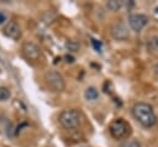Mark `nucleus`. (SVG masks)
Listing matches in <instances>:
<instances>
[{"label": "nucleus", "instance_id": "obj_1", "mask_svg": "<svg viewBox=\"0 0 158 147\" xmlns=\"http://www.w3.org/2000/svg\"><path fill=\"white\" fill-rule=\"evenodd\" d=\"M133 117L144 127H152L157 122V116L153 107L147 103H137L132 106Z\"/></svg>", "mask_w": 158, "mask_h": 147}, {"label": "nucleus", "instance_id": "obj_2", "mask_svg": "<svg viewBox=\"0 0 158 147\" xmlns=\"http://www.w3.org/2000/svg\"><path fill=\"white\" fill-rule=\"evenodd\" d=\"M109 131H110V133L114 138L122 140V138H128L130 137V135L132 133V127L123 119H116L110 124Z\"/></svg>", "mask_w": 158, "mask_h": 147}, {"label": "nucleus", "instance_id": "obj_3", "mask_svg": "<svg viewBox=\"0 0 158 147\" xmlns=\"http://www.w3.org/2000/svg\"><path fill=\"white\" fill-rule=\"evenodd\" d=\"M59 124L64 127V128H75L79 125V120H80V115L79 111L75 109H69V110H63L59 114Z\"/></svg>", "mask_w": 158, "mask_h": 147}, {"label": "nucleus", "instance_id": "obj_4", "mask_svg": "<svg viewBox=\"0 0 158 147\" xmlns=\"http://www.w3.org/2000/svg\"><path fill=\"white\" fill-rule=\"evenodd\" d=\"M44 80H46V84L48 85V88L52 91L59 93V91H63L64 88H65L64 79L60 75V73H58L57 70H48L44 74Z\"/></svg>", "mask_w": 158, "mask_h": 147}, {"label": "nucleus", "instance_id": "obj_5", "mask_svg": "<svg viewBox=\"0 0 158 147\" xmlns=\"http://www.w3.org/2000/svg\"><path fill=\"white\" fill-rule=\"evenodd\" d=\"M147 23H148V17L143 14H131L128 16V25L136 32L141 31Z\"/></svg>", "mask_w": 158, "mask_h": 147}, {"label": "nucleus", "instance_id": "obj_6", "mask_svg": "<svg viewBox=\"0 0 158 147\" xmlns=\"http://www.w3.org/2000/svg\"><path fill=\"white\" fill-rule=\"evenodd\" d=\"M22 52L25 54V57L30 61H37L41 57V49L37 44L32 43V42H26L22 46Z\"/></svg>", "mask_w": 158, "mask_h": 147}, {"label": "nucleus", "instance_id": "obj_7", "mask_svg": "<svg viewBox=\"0 0 158 147\" xmlns=\"http://www.w3.org/2000/svg\"><path fill=\"white\" fill-rule=\"evenodd\" d=\"M111 35L115 40L123 41L126 38H128V30L123 22H116L111 27Z\"/></svg>", "mask_w": 158, "mask_h": 147}, {"label": "nucleus", "instance_id": "obj_8", "mask_svg": "<svg viewBox=\"0 0 158 147\" xmlns=\"http://www.w3.org/2000/svg\"><path fill=\"white\" fill-rule=\"evenodd\" d=\"M4 33H5V36H7L9 38H11V40H14V41H17V40H20V37H21V28H20V26H19V23H17L16 21H10V22L5 26Z\"/></svg>", "mask_w": 158, "mask_h": 147}, {"label": "nucleus", "instance_id": "obj_9", "mask_svg": "<svg viewBox=\"0 0 158 147\" xmlns=\"http://www.w3.org/2000/svg\"><path fill=\"white\" fill-rule=\"evenodd\" d=\"M146 46L149 52H158V35H153L148 37Z\"/></svg>", "mask_w": 158, "mask_h": 147}, {"label": "nucleus", "instance_id": "obj_10", "mask_svg": "<svg viewBox=\"0 0 158 147\" xmlns=\"http://www.w3.org/2000/svg\"><path fill=\"white\" fill-rule=\"evenodd\" d=\"M123 5V1H118V0H110L106 2V7L111 11H117L121 9V6Z\"/></svg>", "mask_w": 158, "mask_h": 147}, {"label": "nucleus", "instance_id": "obj_11", "mask_svg": "<svg viewBox=\"0 0 158 147\" xmlns=\"http://www.w3.org/2000/svg\"><path fill=\"white\" fill-rule=\"evenodd\" d=\"M85 98L88 100H95V99L99 98V91L94 86H90V88H88L85 90Z\"/></svg>", "mask_w": 158, "mask_h": 147}, {"label": "nucleus", "instance_id": "obj_12", "mask_svg": "<svg viewBox=\"0 0 158 147\" xmlns=\"http://www.w3.org/2000/svg\"><path fill=\"white\" fill-rule=\"evenodd\" d=\"M11 96L10 90L6 86H0V101H5Z\"/></svg>", "mask_w": 158, "mask_h": 147}, {"label": "nucleus", "instance_id": "obj_13", "mask_svg": "<svg viewBox=\"0 0 158 147\" xmlns=\"http://www.w3.org/2000/svg\"><path fill=\"white\" fill-rule=\"evenodd\" d=\"M120 147H141L139 142L136 140H127L126 142H123Z\"/></svg>", "mask_w": 158, "mask_h": 147}, {"label": "nucleus", "instance_id": "obj_14", "mask_svg": "<svg viewBox=\"0 0 158 147\" xmlns=\"http://www.w3.org/2000/svg\"><path fill=\"white\" fill-rule=\"evenodd\" d=\"M65 46H67V48H68L69 51H72V52H75V51L79 49V43L75 42V41H68V42L65 43Z\"/></svg>", "mask_w": 158, "mask_h": 147}, {"label": "nucleus", "instance_id": "obj_15", "mask_svg": "<svg viewBox=\"0 0 158 147\" xmlns=\"http://www.w3.org/2000/svg\"><path fill=\"white\" fill-rule=\"evenodd\" d=\"M51 14H52V11H46V12L42 15V20H43L44 23H52V22L54 21L53 17H49Z\"/></svg>", "mask_w": 158, "mask_h": 147}, {"label": "nucleus", "instance_id": "obj_16", "mask_svg": "<svg viewBox=\"0 0 158 147\" xmlns=\"http://www.w3.org/2000/svg\"><path fill=\"white\" fill-rule=\"evenodd\" d=\"M91 43H93V46H94V48H95L96 51L101 52V42H100V41H98V40H91Z\"/></svg>", "mask_w": 158, "mask_h": 147}, {"label": "nucleus", "instance_id": "obj_17", "mask_svg": "<svg viewBox=\"0 0 158 147\" xmlns=\"http://www.w3.org/2000/svg\"><path fill=\"white\" fill-rule=\"evenodd\" d=\"M64 58H65V61H67L68 63H73V62H74V57H73V56H70V54H67Z\"/></svg>", "mask_w": 158, "mask_h": 147}, {"label": "nucleus", "instance_id": "obj_18", "mask_svg": "<svg viewBox=\"0 0 158 147\" xmlns=\"http://www.w3.org/2000/svg\"><path fill=\"white\" fill-rule=\"evenodd\" d=\"M5 21H6V16L0 11V25H1V23H4Z\"/></svg>", "mask_w": 158, "mask_h": 147}, {"label": "nucleus", "instance_id": "obj_19", "mask_svg": "<svg viewBox=\"0 0 158 147\" xmlns=\"http://www.w3.org/2000/svg\"><path fill=\"white\" fill-rule=\"evenodd\" d=\"M154 72H156V73L158 74V63H157V64L154 65Z\"/></svg>", "mask_w": 158, "mask_h": 147}]
</instances>
